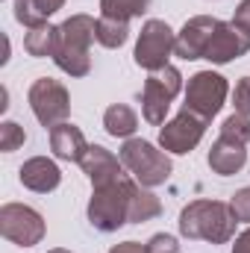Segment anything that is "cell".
Listing matches in <instances>:
<instances>
[{
	"instance_id": "cell-1",
	"label": "cell",
	"mask_w": 250,
	"mask_h": 253,
	"mask_svg": "<svg viewBox=\"0 0 250 253\" xmlns=\"http://www.w3.org/2000/svg\"><path fill=\"white\" fill-rule=\"evenodd\" d=\"M180 233L186 239H200L209 245H227L236 236V215L230 203L221 200H191L180 212Z\"/></svg>"
},
{
	"instance_id": "cell-2",
	"label": "cell",
	"mask_w": 250,
	"mask_h": 253,
	"mask_svg": "<svg viewBox=\"0 0 250 253\" xmlns=\"http://www.w3.org/2000/svg\"><path fill=\"white\" fill-rule=\"evenodd\" d=\"M97 39V21L91 15H71L59 24V42L53 50V62L71 77H85L91 71V42Z\"/></svg>"
},
{
	"instance_id": "cell-3",
	"label": "cell",
	"mask_w": 250,
	"mask_h": 253,
	"mask_svg": "<svg viewBox=\"0 0 250 253\" xmlns=\"http://www.w3.org/2000/svg\"><path fill=\"white\" fill-rule=\"evenodd\" d=\"M118 156H121L124 168L132 174V180L138 186H144V189L162 186L171 177V171H174L171 156L165 150H159L156 144L144 141V138H126Z\"/></svg>"
},
{
	"instance_id": "cell-4",
	"label": "cell",
	"mask_w": 250,
	"mask_h": 253,
	"mask_svg": "<svg viewBox=\"0 0 250 253\" xmlns=\"http://www.w3.org/2000/svg\"><path fill=\"white\" fill-rule=\"evenodd\" d=\"M129 186L132 180L124 177L112 186L94 189L88 200V224L100 233H115L129 224Z\"/></svg>"
},
{
	"instance_id": "cell-5",
	"label": "cell",
	"mask_w": 250,
	"mask_h": 253,
	"mask_svg": "<svg viewBox=\"0 0 250 253\" xmlns=\"http://www.w3.org/2000/svg\"><path fill=\"white\" fill-rule=\"evenodd\" d=\"M183 91V74L174 68V65H165L159 71H153L144 83V91H141V115L144 121L153 126L165 124V115L171 109V100Z\"/></svg>"
},
{
	"instance_id": "cell-6",
	"label": "cell",
	"mask_w": 250,
	"mask_h": 253,
	"mask_svg": "<svg viewBox=\"0 0 250 253\" xmlns=\"http://www.w3.org/2000/svg\"><path fill=\"white\" fill-rule=\"evenodd\" d=\"M174 47H177V36H174V30L165 24V21H159V18H150L144 27H141V33H138V42H135V53H132V59L138 68H144V71H159V68H165L168 59H171V53H174Z\"/></svg>"
},
{
	"instance_id": "cell-7",
	"label": "cell",
	"mask_w": 250,
	"mask_h": 253,
	"mask_svg": "<svg viewBox=\"0 0 250 253\" xmlns=\"http://www.w3.org/2000/svg\"><path fill=\"white\" fill-rule=\"evenodd\" d=\"M27 100H30V109L39 118V124L47 126V129H53L56 124H65L68 115H71V97H68V88L59 80L39 77L30 85Z\"/></svg>"
},
{
	"instance_id": "cell-8",
	"label": "cell",
	"mask_w": 250,
	"mask_h": 253,
	"mask_svg": "<svg viewBox=\"0 0 250 253\" xmlns=\"http://www.w3.org/2000/svg\"><path fill=\"white\" fill-rule=\"evenodd\" d=\"M227 94H230V85H227V80L221 74H215V71H197L186 85V106L183 109L206 118V121H212L221 112Z\"/></svg>"
},
{
	"instance_id": "cell-9",
	"label": "cell",
	"mask_w": 250,
	"mask_h": 253,
	"mask_svg": "<svg viewBox=\"0 0 250 253\" xmlns=\"http://www.w3.org/2000/svg\"><path fill=\"white\" fill-rule=\"evenodd\" d=\"M44 218L24 203H3L0 206V236L18 248H33L44 239Z\"/></svg>"
},
{
	"instance_id": "cell-10",
	"label": "cell",
	"mask_w": 250,
	"mask_h": 253,
	"mask_svg": "<svg viewBox=\"0 0 250 253\" xmlns=\"http://www.w3.org/2000/svg\"><path fill=\"white\" fill-rule=\"evenodd\" d=\"M206 124H209L206 118H200V115H194L188 109H180L168 124L159 126V147L165 153H177V156L191 153L200 144V138L206 132Z\"/></svg>"
},
{
	"instance_id": "cell-11",
	"label": "cell",
	"mask_w": 250,
	"mask_h": 253,
	"mask_svg": "<svg viewBox=\"0 0 250 253\" xmlns=\"http://www.w3.org/2000/svg\"><path fill=\"white\" fill-rule=\"evenodd\" d=\"M245 53H250V33L233 21H221L203 59H209L212 65H227L233 59H242Z\"/></svg>"
},
{
	"instance_id": "cell-12",
	"label": "cell",
	"mask_w": 250,
	"mask_h": 253,
	"mask_svg": "<svg viewBox=\"0 0 250 253\" xmlns=\"http://www.w3.org/2000/svg\"><path fill=\"white\" fill-rule=\"evenodd\" d=\"M218 18H212V15H194V18H188L186 27L177 33V47H174V53L180 56V59H203L206 56V47H209V42H212V36H215V30H218Z\"/></svg>"
},
{
	"instance_id": "cell-13",
	"label": "cell",
	"mask_w": 250,
	"mask_h": 253,
	"mask_svg": "<svg viewBox=\"0 0 250 253\" xmlns=\"http://www.w3.org/2000/svg\"><path fill=\"white\" fill-rule=\"evenodd\" d=\"M80 165H83V171H85V177L91 180L94 189H103V186H112V183L124 180V162H121V156L109 153L100 144H91Z\"/></svg>"
},
{
	"instance_id": "cell-14",
	"label": "cell",
	"mask_w": 250,
	"mask_h": 253,
	"mask_svg": "<svg viewBox=\"0 0 250 253\" xmlns=\"http://www.w3.org/2000/svg\"><path fill=\"white\" fill-rule=\"evenodd\" d=\"M18 177H21V183H24L27 189L39 191V194H47V191H53L62 183L59 165H56L53 159H47V156H33V159H27V162L21 165Z\"/></svg>"
},
{
	"instance_id": "cell-15",
	"label": "cell",
	"mask_w": 250,
	"mask_h": 253,
	"mask_svg": "<svg viewBox=\"0 0 250 253\" xmlns=\"http://www.w3.org/2000/svg\"><path fill=\"white\" fill-rule=\"evenodd\" d=\"M209 168L221 177H230V174H239L245 165H248V150L242 141L236 138H227V135H218V141L212 144L209 156H206Z\"/></svg>"
},
{
	"instance_id": "cell-16",
	"label": "cell",
	"mask_w": 250,
	"mask_h": 253,
	"mask_svg": "<svg viewBox=\"0 0 250 253\" xmlns=\"http://www.w3.org/2000/svg\"><path fill=\"white\" fill-rule=\"evenodd\" d=\"M88 141H85V135H83V129L74 124H56L50 129V150L65 159V162H83V156L88 153Z\"/></svg>"
},
{
	"instance_id": "cell-17",
	"label": "cell",
	"mask_w": 250,
	"mask_h": 253,
	"mask_svg": "<svg viewBox=\"0 0 250 253\" xmlns=\"http://www.w3.org/2000/svg\"><path fill=\"white\" fill-rule=\"evenodd\" d=\"M65 0H15V21L24 24L27 30L47 24L53 12H59Z\"/></svg>"
},
{
	"instance_id": "cell-18",
	"label": "cell",
	"mask_w": 250,
	"mask_h": 253,
	"mask_svg": "<svg viewBox=\"0 0 250 253\" xmlns=\"http://www.w3.org/2000/svg\"><path fill=\"white\" fill-rule=\"evenodd\" d=\"M159 212H162L159 197H156L150 189H144V186H138V183L132 180V186H129V224L153 221Z\"/></svg>"
},
{
	"instance_id": "cell-19",
	"label": "cell",
	"mask_w": 250,
	"mask_h": 253,
	"mask_svg": "<svg viewBox=\"0 0 250 253\" xmlns=\"http://www.w3.org/2000/svg\"><path fill=\"white\" fill-rule=\"evenodd\" d=\"M103 126L112 138H132V132L138 129V115L126 103H112L103 112Z\"/></svg>"
},
{
	"instance_id": "cell-20",
	"label": "cell",
	"mask_w": 250,
	"mask_h": 253,
	"mask_svg": "<svg viewBox=\"0 0 250 253\" xmlns=\"http://www.w3.org/2000/svg\"><path fill=\"white\" fill-rule=\"evenodd\" d=\"M56 42H59V27L53 24H42V27H33L27 36H24V50L30 56H53L56 50Z\"/></svg>"
},
{
	"instance_id": "cell-21",
	"label": "cell",
	"mask_w": 250,
	"mask_h": 253,
	"mask_svg": "<svg viewBox=\"0 0 250 253\" xmlns=\"http://www.w3.org/2000/svg\"><path fill=\"white\" fill-rule=\"evenodd\" d=\"M126 39H129V21H115V18H106V15L97 18V42L103 47H109V50L124 47Z\"/></svg>"
},
{
	"instance_id": "cell-22",
	"label": "cell",
	"mask_w": 250,
	"mask_h": 253,
	"mask_svg": "<svg viewBox=\"0 0 250 253\" xmlns=\"http://www.w3.org/2000/svg\"><path fill=\"white\" fill-rule=\"evenodd\" d=\"M150 0H100V15L115 18V21H129L147 12Z\"/></svg>"
},
{
	"instance_id": "cell-23",
	"label": "cell",
	"mask_w": 250,
	"mask_h": 253,
	"mask_svg": "<svg viewBox=\"0 0 250 253\" xmlns=\"http://www.w3.org/2000/svg\"><path fill=\"white\" fill-rule=\"evenodd\" d=\"M221 135H227V138H236V141L248 144V141H250V118H248V115L233 112V115L221 124Z\"/></svg>"
},
{
	"instance_id": "cell-24",
	"label": "cell",
	"mask_w": 250,
	"mask_h": 253,
	"mask_svg": "<svg viewBox=\"0 0 250 253\" xmlns=\"http://www.w3.org/2000/svg\"><path fill=\"white\" fill-rule=\"evenodd\" d=\"M24 141H27L24 126H18L15 121H3V124H0V150H3V153L18 150Z\"/></svg>"
},
{
	"instance_id": "cell-25",
	"label": "cell",
	"mask_w": 250,
	"mask_h": 253,
	"mask_svg": "<svg viewBox=\"0 0 250 253\" xmlns=\"http://www.w3.org/2000/svg\"><path fill=\"white\" fill-rule=\"evenodd\" d=\"M230 209H233L236 221L250 224V186H248V189H239L236 194H233V200H230Z\"/></svg>"
},
{
	"instance_id": "cell-26",
	"label": "cell",
	"mask_w": 250,
	"mask_h": 253,
	"mask_svg": "<svg viewBox=\"0 0 250 253\" xmlns=\"http://www.w3.org/2000/svg\"><path fill=\"white\" fill-rule=\"evenodd\" d=\"M233 106L239 115H248L250 118V77H242L236 83V91H233Z\"/></svg>"
},
{
	"instance_id": "cell-27",
	"label": "cell",
	"mask_w": 250,
	"mask_h": 253,
	"mask_svg": "<svg viewBox=\"0 0 250 253\" xmlns=\"http://www.w3.org/2000/svg\"><path fill=\"white\" fill-rule=\"evenodd\" d=\"M144 248H147V253H180V242L168 233H156Z\"/></svg>"
},
{
	"instance_id": "cell-28",
	"label": "cell",
	"mask_w": 250,
	"mask_h": 253,
	"mask_svg": "<svg viewBox=\"0 0 250 253\" xmlns=\"http://www.w3.org/2000/svg\"><path fill=\"white\" fill-rule=\"evenodd\" d=\"M233 24H239L242 30H248V33H250V0H242V3L236 6V15H233Z\"/></svg>"
},
{
	"instance_id": "cell-29",
	"label": "cell",
	"mask_w": 250,
	"mask_h": 253,
	"mask_svg": "<svg viewBox=\"0 0 250 253\" xmlns=\"http://www.w3.org/2000/svg\"><path fill=\"white\" fill-rule=\"evenodd\" d=\"M109 253H147V248L138 245V242H121V245H115Z\"/></svg>"
},
{
	"instance_id": "cell-30",
	"label": "cell",
	"mask_w": 250,
	"mask_h": 253,
	"mask_svg": "<svg viewBox=\"0 0 250 253\" xmlns=\"http://www.w3.org/2000/svg\"><path fill=\"white\" fill-rule=\"evenodd\" d=\"M233 253H250V227L245 230V233H242V236H236Z\"/></svg>"
},
{
	"instance_id": "cell-31",
	"label": "cell",
	"mask_w": 250,
	"mask_h": 253,
	"mask_svg": "<svg viewBox=\"0 0 250 253\" xmlns=\"http://www.w3.org/2000/svg\"><path fill=\"white\" fill-rule=\"evenodd\" d=\"M47 253H71V251H65V248H53V251H47Z\"/></svg>"
}]
</instances>
